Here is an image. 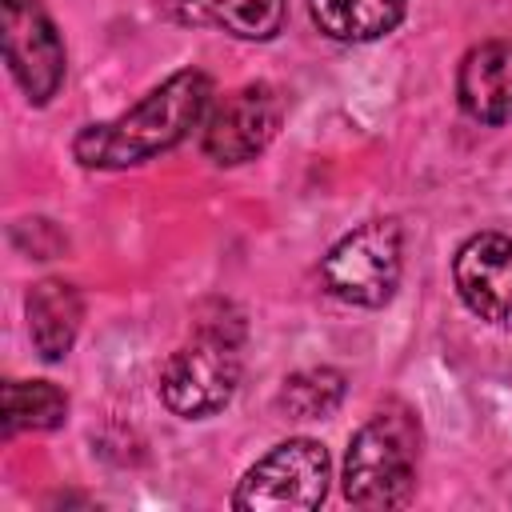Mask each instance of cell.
<instances>
[{
	"label": "cell",
	"instance_id": "obj_1",
	"mask_svg": "<svg viewBox=\"0 0 512 512\" xmlns=\"http://www.w3.org/2000/svg\"><path fill=\"white\" fill-rule=\"evenodd\" d=\"M208 108H212V80L200 68H180L120 116L84 124L72 136V156L84 168H100V172L144 164L184 144L192 128L204 124Z\"/></svg>",
	"mask_w": 512,
	"mask_h": 512
},
{
	"label": "cell",
	"instance_id": "obj_9",
	"mask_svg": "<svg viewBox=\"0 0 512 512\" xmlns=\"http://www.w3.org/2000/svg\"><path fill=\"white\" fill-rule=\"evenodd\" d=\"M456 100L480 124H512V40H484L464 52Z\"/></svg>",
	"mask_w": 512,
	"mask_h": 512
},
{
	"label": "cell",
	"instance_id": "obj_7",
	"mask_svg": "<svg viewBox=\"0 0 512 512\" xmlns=\"http://www.w3.org/2000/svg\"><path fill=\"white\" fill-rule=\"evenodd\" d=\"M4 64L28 104H48L64 84V40L40 0H0Z\"/></svg>",
	"mask_w": 512,
	"mask_h": 512
},
{
	"label": "cell",
	"instance_id": "obj_5",
	"mask_svg": "<svg viewBox=\"0 0 512 512\" xmlns=\"http://www.w3.org/2000/svg\"><path fill=\"white\" fill-rule=\"evenodd\" d=\"M404 268V236L396 220H368L340 236L320 260L324 288L356 308H380L392 300Z\"/></svg>",
	"mask_w": 512,
	"mask_h": 512
},
{
	"label": "cell",
	"instance_id": "obj_2",
	"mask_svg": "<svg viewBox=\"0 0 512 512\" xmlns=\"http://www.w3.org/2000/svg\"><path fill=\"white\" fill-rule=\"evenodd\" d=\"M420 428L408 408L388 404L372 412L348 440L344 500L356 508H404L416 492Z\"/></svg>",
	"mask_w": 512,
	"mask_h": 512
},
{
	"label": "cell",
	"instance_id": "obj_6",
	"mask_svg": "<svg viewBox=\"0 0 512 512\" xmlns=\"http://www.w3.org/2000/svg\"><path fill=\"white\" fill-rule=\"evenodd\" d=\"M280 120H284L280 92L264 80L244 84L208 108L200 124V148L212 164H224V168L248 164L272 144V136L280 132Z\"/></svg>",
	"mask_w": 512,
	"mask_h": 512
},
{
	"label": "cell",
	"instance_id": "obj_8",
	"mask_svg": "<svg viewBox=\"0 0 512 512\" xmlns=\"http://www.w3.org/2000/svg\"><path fill=\"white\" fill-rule=\"evenodd\" d=\"M452 280L468 312L488 324L512 328V236L476 232L456 248Z\"/></svg>",
	"mask_w": 512,
	"mask_h": 512
},
{
	"label": "cell",
	"instance_id": "obj_4",
	"mask_svg": "<svg viewBox=\"0 0 512 512\" xmlns=\"http://www.w3.org/2000/svg\"><path fill=\"white\" fill-rule=\"evenodd\" d=\"M332 460L320 440L292 436L264 452L232 492L240 512H312L324 504Z\"/></svg>",
	"mask_w": 512,
	"mask_h": 512
},
{
	"label": "cell",
	"instance_id": "obj_11",
	"mask_svg": "<svg viewBox=\"0 0 512 512\" xmlns=\"http://www.w3.org/2000/svg\"><path fill=\"white\" fill-rule=\"evenodd\" d=\"M176 16L236 40H272L284 28L288 0H176Z\"/></svg>",
	"mask_w": 512,
	"mask_h": 512
},
{
	"label": "cell",
	"instance_id": "obj_14",
	"mask_svg": "<svg viewBox=\"0 0 512 512\" xmlns=\"http://www.w3.org/2000/svg\"><path fill=\"white\" fill-rule=\"evenodd\" d=\"M344 400V372L336 368H304L292 372L276 396V408L292 420H320Z\"/></svg>",
	"mask_w": 512,
	"mask_h": 512
},
{
	"label": "cell",
	"instance_id": "obj_10",
	"mask_svg": "<svg viewBox=\"0 0 512 512\" xmlns=\"http://www.w3.org/2000/svg\"><path fill=\"white\" fill-rule=\"evenodd\" d=\"M80 320H84V300L68 280H40L28 292V336L48 364L68 356Z\"/></svg>",
	"mask_w": 512,
	"mask_h": 512
},
{
	"label": "cell",
	"instance_id": "obj_12",
	"mask_svg": "<svg viewBox=\"0 0 512 512\" xmlns=\"http://www.w3.org/2000/svg\"><path fill=\"white\" fill-rule=\"evenodd\" d=\"M408 0H308L316 28L344 44H368L388 36L404 20Z\"/></svg>",
	"mask_w": 512,
	"mask_h": 512
},
{
	"label": "cell",
	"instance_id": "obj_13",
	"mask_svg": "<svg viewBox=\"0 0 512 512\" xmlns=\"http://www.w3.org/2000/svg\"><path fill=\"white\" fill-rule=\"evenodd\" d=\"M0 416H4V436L52 432L68 420V396L52 380H8Z\"/></svg>",
	"mask_w": 512,
	"mask_h": 512
},
{
	"label": "cell",
	"instance_id": "obj_3",
	"mask_svg": "<svg viewBox=\"0 0 512 512\" xmlns=\"http://www.w3.org/2000/svg\"><path fill=\"white\" fill-rule=\"evenodd\" d=\"M240 368V328L200 324V332L164 360L160 400L184 420H204L232 400Z\"/></svg>",
	"mask_w": 512,
	"mask_h": 512
}]
</instances>
